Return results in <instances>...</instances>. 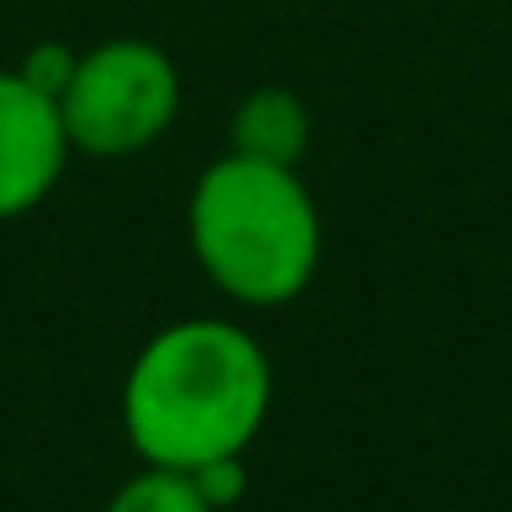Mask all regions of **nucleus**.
Returning a JSON list of instances; mask_svg holds the SVG:
<instances>
[{
	"mask_svg": "<svg viewBox=\"0 0 512 512\" xmlns=\"http://www.w3.org/2000/svg\"><path fill=\"white\" fill-rule=\"evenodd\" d=\"M270 413V358L243 325L182 320L138 347L122 386V430L155 468L243 457Z\"/></svg>",
	"mask_w": 512,
	"mask_h": 512,
	"instance_id": "f257e3e1",
	"label": "nucleus"
},
{
	"mask_svg": "<svg viewBox=\"0 0 512 512\" xmlns=\"http://www.w3.org/2000/svg\"><path fill=\"white\" fill-rule=\"evenodd\" d=\"M188 237L204 276L237 303L276 309L314 281L320 210L292 166L226 155L193 182Z\"/></svg>",
	"mask_w": 512,
	"mask_h": 512,
	"instance_id": "f03ea898",
	"label": "nucleus"
},
{
	"mask_svg": "<svg viewBox=\"0 0 512 512\" xmlns=\"http://www.w3.org/2000/svg\"><path fill=\"white\" fill-rule=\"evenodd\" d=\"M56 105L72 149L122 160L149 149L177 122L182 83L166 50L144 45V39H111V45L83 50Z\"/></svg>",
	"mask_w": 512,
	"mask_h": 512,
	"instance_id": "7ed1b4c3",
	"label": "nucleus"
},
{
	"mask_svg": "<svg viewBox=\"0 0 512 512\" xmlns=\"http://www.w3.org/2000/svg\"><path fill=\"white\" fill-rule=\"evenodd\" d=\"M72 144L61 105L23 72H0V221L28 215L61 182Z\"/></svg>",
	"mask_w": 512,
	"mask_h": 512,
	"instance_id": "20e7f679",
	"label": "nucleus"
},
{
	"mask_svg": "<svg viewBox=\"0 0 512 512\" xmlns=\"http://www.w3.org/2000/svg\"><path fill=\"white\" fill-rule=\"evenodd\" d=\"M303 144H309V111L292 89H254L232 116V155L276 160V166H298Z\"/></svg>",
	"mask_w": 512,
	"mask_h": 512,
	"instance_id": "39448f33",
	"label": "nucleus"
},
{
	"mask_svg": "<svg viewBox=\"0 0 512 512\" xmlns=\"http://www.w3.org/2000/svg\"><path fill=\"white\" fill-rule=\"evenodd\" d=\"M105 512H215V507L199 496L193 474L144 463V474L127 479V485L111 496V507H105Z\"/></svg>",
	"mask_w": 512,
	"mask_h": 512,
	"instance_id": "423d86ee",
	"label": "nucleus"
},
{
	"mask_svg": "<svg viewBox=\"0 0 512 512\" xmlns=\"http://www.w3.org/2000/svg\"><path fill=\"white\" fill-rule=\"evenodd\" d=\"M182 474H193L199 496L210 501L215 512H221V507H237V501H243V490H248V468H243V457H210V463L182 468Z\"/></svg>",
	"mask_w": 512,
	"mask_h": 512,
	"instance_id": "0eeeda50",
	"label": "nucleus"
},
{
	"mask_svg": "<svg viewBox=\"0 0 512 512\" xmlns=\"http://www.w3.org/2000/svg\"><path fill=\"white\" fill-rule=\"evenodd\" d=\"M72 67H78V56H72L67 45H39V50H28V61H23L17 72H23L34 89H45L50 100H61V89H67Z\"/></svg>",
	"mask_w": 512,
	"mask_h": 512,
	"instance_id": "6e6552de",
	"label": "nucleus"
}]
</instances>
